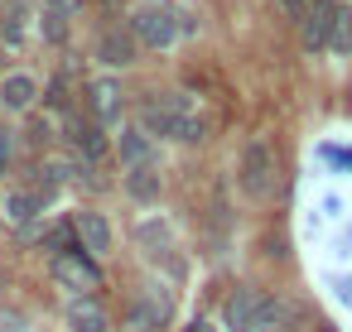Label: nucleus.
Segmentation results:
<instances>
[{
  "label": "nucleus",
  "mask_w": 352,
  "mask_h": 332,
  "mask_svg": "<svg viewBox=\"0 0 352 332\" xmlns=\"http://www.w3.org/2000/svg\"><path fill=\"white\" fill-rule=\"evenodd\" d=\"M140 130L150 140L164 135V140H179V145H198L208 135V121L193 106V97H184V92H155V97L140 102Z\"/></svg>",
  "instance_id": "1"
},
{
  "label": "nucleus",
  "mask_w": 352,
  "mask_h": 332,
  "mask_svg": "<svg viewBox=\"0 0 352 332\" xmlns=\"http://www.w3.org/2000/svg\"><path fill=\"white\" fill-rule=\"evenodd\" d=\"M184 29H193V20H184L174 5H140L131 15V39L145 49H169Z\"/></svg>",
  "instance_id": "2"
},
{
  "label": "nucleus",
  "mask_w": 352,
  "mask_h": 332,
  "mask_svg": "<svg viewBox=\"0 0 352 332\" xmlns=\"http://www.w3.org/2000/svg\"><path fill=\"white\" fill-rule=\"evenodd\" d=\"M275 174H280L275 150H270L265 140H251V145L241 150V164H236V183H241V193L256 198V202H265V198L275 193Z\"/></svg>",
  "instance_id": "3"
},
{
  "label": "nucleus",
  "mask_w": 352,
  "mask_h": 332,
  "mask_svg": "<svg viewBox=\"0 0 352 332\" xmlns=\"http://www.w3.org/2000/svg\"><path fill=\"white\" fill-rule=\"evenodd\" d=\"M338 25H342L338 0H309V10L299 15V44H304L309 54L328 49V44H333V34H338Z\"/></svg>",
  "instance_id": "4"
},
{
  "label": "nucleus",
  "mask_w": 352,
  "mask_h": 332,
  "mask_svg": "<svg viewBox=\"0 0 352 332\" xmlns=\"http://www.w3.org/2000/svg\"><path fill=\"white\" fill-rule=\"evenodd\" d=\"M54 279L58 284H68V289H78L82 298H92V289H102V270H97V260L78 246V250H63V255H54Z\"/></svg>",
  "instance_id": "5"
},
{
  "label": "nucleus",
  "mask_w": 352,
  "mask_h": 332,
  "mask_svg": "<svg viewBox=\"0 0 352 332\" xmlns=\"http://www.w3.org/2000/svg\"><path fill=\"white\" fill-rule=\"evenodd\" d=\"M49 193L54 188H20V193H6V202H0V212H6V222L10 226H30L39 212H44V202H49Z\"/></svg>",
  "instance_id": "6"
},
{
  "label": "nucleus",
  "mask_w": 352,
  "mask_h": 332,
  "mask_svg": "<svg viewBox=\"0 0 352 332\" xmlns=\"http://www.w3.org/2000/svg\"><path fill=\"white\" fill-rule=\"evenodd\" d=\"M241 332H294V308L285 298L261 294V303H256V313H251V322Z\"/></svg>",
  "instance_id": "7"
},
{
  "label": "nucleus",
  "mask_w": 352,
  "mask_h": 332,
  "mask_svg": "<svg viewBox=\"0 0 352 332\" xmlns=\"http://www.w3.org/2000/svg\"><path fill=\"white\" fill-rule=\"evenodd\" d=\"M73 231H78V246H82L92 260L111 250V226H107L102 212H78V217H73Z\"/></svg>",
  "instance_id": "8"
},
{
  "label": "nucleus",
  "mask_w": 352,
  "mask_h": 332,
  "mask_svg": "<svg viewBox=\"0 0 352 332\" xmlns=\"http://www.w3.org/2000/svg\"><path fill=\"white\" fill-rule=\"evenodd\" d=\"M39 97V82L30 73H10V78H0V106L6 111H30Z\"/></svg>",
  "instance_id": "9"
},
{
  "label": "nucleus",
  "mask_w": 352,
  "mask_h": 332,
  "mask_svg": "<svg viewBox=\"0 0 352 332\" xmlns=\"http://www.w3.org/2000/svg\"><path fill=\"white\" fill-rule=\"evenodd\" d=\"M121 164L126 169H140V164H160V150L155 140L135 126V130H121Z\"/></svg>",
  "instance_id": "10"
},
{
  "label": "nucleus",
  "mask_w": 352,
  "mask_h": 332,
  "mask_svg": "<svg viewBox=\"0 0 352 332\" xmlns=\"http://www.w3.org/2000/svg\"><path fill=\"white\" fill-rule=\"evenodd\" d=\"M68 327H73V332H107L111 318H107V308H102L97 298H73V303H68Z\"/></svg>",
  "instance_id": "11"
},
{
  "label": "nucleus",
  "mask_w": 352,
  "mask_h": 332,
  "mask_svg": "<svg viewBox=\"0 0 352 332\" xmlns=\"http://www.w3.org/2000/svg\"><path fill=\"white\" fill-rule=\"evenodd\" d=\"M97 58L111 63V68H131V63H135V39L121 34V29H107L102 44H97Z\"/></svg>",
  "instance_id": "12"
},
{
  "label": "nucleus",
  "mask_w": 352,
  "mask_h": 332,
  "mask_svg": "<svg viewBox=\"0 0 352 332\" xmlns=\"http://www.w3.org/2000/svg\"><path fill=\"white\" fill-rule=\"evenodd\" d=\"M87 92H92L87 102H92V116H97V126H111V121L121 116V87L102 78V82H92Z\"/></svg>",
  "instance_id": "13"
},
{
  "label": "nucleus",
  "mask_w": 352,
  "mask_h": 332,
  "mask_svg": "<svg viewBox=\"0 0 352 332\" xmlns=\"http://www.w3.org/2000/svg\"><path fill=\"white\" fill-rule=\"evenodd\" d=\"M160 188H164V178H160V164L126 169V193H131L135 202H155V198H160Z\"/></svg>",
  "instance_id": "14"
},
{
  "label": "nucleus",
  "mask_w": 352,
  "mask_h": 332,
  "mask_svg": "<svg viewBox=\"0 0 352 332\" xmlns=\"http://www.w3.org/2000/svg\"><path fill=\"white\" fill-rule=\"evenodd\" d=\"M68 140H73L78 159L87 154V164L107 154V140H102V126H97V121H73V135H68Z\"/></svg>",
  "instance_id": "15"
},
{
  "label": "nucleus",
  "mask_w": 352,
  "mask_h": 332,
  "mask_svg": "<svg viewBox=\"0 0 352 332\" xmlns=\"http://www.w3.org/2000/svg\"><path fill=\"white\" fill-rule=\"evenodd\" d=\"M256 303H261V289H236L232 298H227V327H246L251 322V313H256Z\"/></svg>",
  "instance_id": "16"
},
{
  "label": "nucleus",
  "mask_w": 352,
  "mask_h": 332,
  "mask_svg": "<svg viewBox=\"0 0 352 332\" xmlns=\"http://www.w3.org/2000/svg\"><path fill=\"white\" fill-rule=\"evenodd\" d=\"M0 39L10 49L25 44V0H10V10H0Z\"/></svg>",
  "instance_id": "17"
},
{
  "label": "nucleus",
  "mask_w": 352,
  "mask_h": 332,
  "mask_svg": "<svg viewBox=\"0 0 352 332\" xmlns=\"http://www.w3.org/2000/svg\"><path fill=\"white\" fill-rule=\"evenodd\" d=\"M39 29H44V39H49V44H63V39H68V15L44 10V15H39Z\"/></svg>",
  "instance_id": "18"
},
{
  "label": "nucleus",
  "mask_w": 352,
  "mask_h": 332,
  "mask_svg": "<svg viewBox=\"0 0 352 332\" xmlns=\"http://www.w3.org/2000/svg\"><path fill=\"white\" fill-rule=\"evenodd\" d=\"M73 236H78V231L58 222V226H49V236H44V250H54V255H63V250H78V246H73Z\"/></svg>",
  "instance_id": "19"
},
{
  "label": "nucleus",
  "mask_w": 352,
  "mask_h": 332,
  "mask_svg": "<svg viewBox=\"0 0 352 332\" xmlns=\"http://www.w3.org/2000/svg\"><path fill=\"white\" fill-rule=\"evenodd\" d=\"M333 44H338V49H347V44H352V10H342V25H338Z\"/></svg>",
  "instance_id": "20"
},
{
  "label": "nucleus",
  "mask_w": 352,
  "mask_h": 332,
  "mask_svg": "<svg viewBox=\"0 0 352 332\" xmlns=\"http://www.w3.org/2000/svg\"><path fill=\"white\" fill-rule=\"evenodd\" d=\"M44 10H58V15H78L82 0H44Z\"/></svg>",
  "instance_id": "21"
},
{
  "label": "nucleus",
  "mask_w": 352,
  "mask_h": 332,
  "mask_svg": "<svg viewBox=\"0 0 352 332\" xmlns=\"http://www.w3.org/2000/svg\"><path fill=\"white\" fill-rule=\"evenodd\" d=\"M275 5H280V10H285V15H294V20H299V15H304V10H309V0H275Z\"/></svg>",
  "instance_id": "22"
},
{
  "label": "nucleus",
  "mask_w": 352,
  "mask_h": 332,
  "mask_svg": "<svg viewBox=\"0 0 352 332\" xmlns=\"http://www.w3.org/2000/svg\"><path fill=\"white\" fill-rule=\"evenodd\" d=\"M6 164H10V135L0 130V174H6Z\"/></svg>",
  "instance_id": "23"
},
{
  "label": "nucleus",
  "mask_w": 352,
  "mask_h": 332,
  "mask_svg": "<svg viewBox=\"0 0 352 332\" xmlns=\"http://www.w3.org/2000/svg\"><path fill=\"white\" fill-rule=\"evenodd\" d=\"M188 332H212V327H208V322H193V327H188Z\"/></svg>",
  "instance_id": "24"
}]
</instances>
